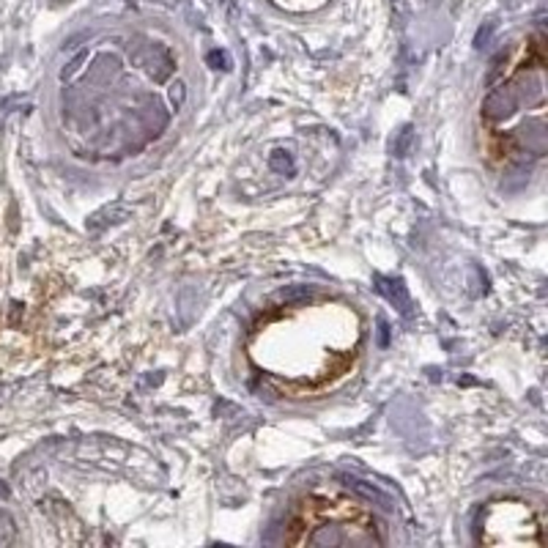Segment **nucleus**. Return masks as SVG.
I'll return each instance as SVG.
<instances>
[{
	"instance_id": "2",
	"label": "nucleus",
	"mask_w": 548,
	"mask_h": 548,
	"mask_svg": "<svg viewBox=\"0 0 548 548\" xmlns=\"http://www.w3.org/2000/svg\"><path fill=\"white\" fill-rule=\"evenodd\" d=\"M477 543L494 548H543V521L521 499H494L477 512Z\"/></svg>"
},
{
	"instance_id": "3",
	"label": "nucleus",
	"mask_w": 548,
	"mask_h": 548,
	"mask_svg": "<svg viewBox=\"0 0 548 548\" xmlns=\"http://www.w3.org/2000/svg\"><path fill=\"white\" fill-rule=\"evenodd\" d=\"M277 6H283V8H291V11H307V8H318V6H324L327 0H274Z\"/></svg>"
},
{
	"instance_id": "1",
	"label": "nucleus",
	"mask_w": 548,
	"mask_h": 548,
	"mask_svg": "<svg viewBox=\"0 0 548 548\" xmlns=\"http://www.w3.org/2000/svg\"><path fill=\"white\" fill-rule=\"evenodd\" d=\"M286 543L299 548H373L384 543L373 512L346 494H310L293 510Z\"/></svg>"
},
{
	"instance_id": "4",
	"label": "nucleus",
	"mask_w": 548,
	"mask_h": 548,
	"mask_svg": "<svg viewBox=\"0 0 548 548\" xmlns=\"http://www.w3.org/2000/svg\"><path fill=\"white\" fill-rule=\"evenodd\" d=\"M3 529H14V526H11V521H8L6 515H0V546H3V543H11V538H14L11 532H6V535H3Z\"/></svg>"
}]
</instances>
